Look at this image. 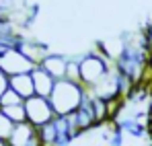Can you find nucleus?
<instances>
[{"label": "nucleus", "mask_w": 152, "mask_h": 146, "mask_svg": "<svg viewBox=\"0 0 152 146\" xmlns=\"http://www.w3.org/2000/svg\"><path fill=\"white\" fill-rule=\"evenodd\" d=\"M68 60H70L68 56L51 51L50 56L43 60L41 68H43V70H48L56 80H64V78H66V70H68Z\"/></svg>", "instance_id": "7"}, {"label": "nucleus", "mask_w": 152, "mask_h": 146, "mask_svg": "<svg viewBox=\"0 0 152 146\" xmlns=\"http://www.w3.org/2000/svg\"><path fill=\"white\" fill-rule=\"evenodd\" d=\"M8 117H10V122L12 123H23L27 122V111H25V103H21V105H10V107H0Z\"/></svg>", "instance_id": "10"}, {"label": "nucleus", "mask_w": 152, "mask_h": 146, "mask_svg": "<svg viewBox=\"0 0 152 146\" xmlns=\"http://www.w3.org/2000/svg\"><path fill=\"white\" fill-rule=\"evenodd\" d=\"M25 111H27V122L31 123V125H35L37 130L58 117L56 111H53V107H51V103H50V99L39 97V95H33L31 99H27Z\"/></svg>", "instance_id": "3"}, {"label": "nucleus", "mask_w": 152, "mask_h": 146, "mask_svg": "<svg viewBox=\"0 0 152 146\" xmlns=\"http://www.w3.org/2000/svg\"><path fill=\"white\" fill-rule=\"evenodd\" d=\"M86 99V89L80 82L72 80H56V87L50 95V103L56 115H72L80 109Z\"/></svg>", "instance_id": "1"}, {"label": "nucleus", "mask_w": 152, "mask_h": 146, "mask_svg": "<svg viewBox=\"0 0 152 146\" xmlns=\"http://www.w3.org/2000/svg\"><path fill=\"white\" fill-rule=\"evenodd\" d=\"M78 62H80V84L84 89H93L95 84H99L115 64L99 48L84 54Z\"/></svg>", "instance_id": "2"}, {"label": "nucleus", "mask_w": 152, "mask_h": 146, "mask_svg": "<svg viewBox=\"0 0 152 146\" xmlns=\"http://www.w3.org/2000/svg\"><path fill=\"white\" fill-rule=\"evenodd\" d=\"M10 89L23 99V101L31 99L33 95H35V84H33V76H31V72L10 76Z\"/></svg>", "instance_id": "8"}, {"label": "nucleus", "mask_w": 152, "mask_h": 146, "mask_svg": "<svg viewBox=\"0 0 152 146\" xmlns=\"http://www.w3.org/2000/svg\"><path fill=\"white\" fill-rule=\"evenodd\" d=\"M21 103H25L23 99L19 97L12 89H8L4 95H2V99H0V107H10V105H21Z\"/></svg>", "instance_id": "13"}, {"label": "nucleus", "mask_w": 152, "mask_h": 146, "mask_svg": "<svg viewBox=\"0 0 152 146\" xmlns=\"http://www.w3.org/2000/svg\"><path fill=\"white\" fill-rule=\"evenodd\" d=\"M17 48L21 49V51L25 54L27 58L35 64V66H41V64H43V60L51 54L50 45H45V43H41V41H35V39H27V37H23V39L19 41V45H17Z\"/></svg>", "instance_id": "5"}, {"label": "nucleus", "mask_w": 152, "mask_h": 146, "mask_svg": "<svg viewBox=\"0 0 152 146\" xmlns=\"http://www.w3.org/2000/svg\"><path fill=\"white\" fill-rule=\"evenodd\" d=\"M39 132V140L43 146H58L60 142V132H58V125H56V120L50 123H45L43 128L37 130Z\"/></svg>", "instance_id": "9"}, {"label": "nucleus", "mask_w": 152, "mask_h": 146, "mask_svg": "<svg viewBox=\"0 0 152 146\" xmlns=\"http://www.w3.org/2000/svg\"><path fill=\"white\" fill-rule=\"evenodd\" d=\"M31 76H33V84H35V95L50 99L51 91H53V87H56V78H53L48 70H43L41 66H35V68L31 70Z\"/></svg>", "instance_id": "6"}, {"label": "nucleus", "mask_w": 152, "mask_h": 146, "mask_svg": "<svg viewBox=\"0 0 152 146\" xmlns=\"http://www.w3.org/2000/svg\"><path fill=\"white\" fill-rule=\"evenodd\" d=\"M15 125H17V123H12V122H10V117L0 109V138H2V140H8V138H10Z\"/></svg>", "instance_id": "11"}, {"label": "nucleus", "mask_w": 152, "mask_h": 146, "mask_svg": "<svg viewBox=\"0 0 152 146\" xmlns=\"http://www.w3.org/2000/svg\"><path fill=\"white\" fill-rule=\"evenodd\" d=\"M66 80H72V82H80V62L70 58L68 60V70H66Z\"/></svg>", "instance_id": "12"}, {"label": "nucleus", "mask_w": 152, "mask_h": 146, "mask_svg": "<svg viewBox=\"0 0 152 146\" xmlns=\"http://www.w3.org/2000/svg\"><path fill=\"white\" fill-rule=\"evenodd\" d=\"M0 146H10V144H8V140H2L0 138Z\"/></svg>", "instance_id": "15"}, {"label": "nucleus", "mask_w": 152, "mask_h": 146, "mask_svg": "<svg viewBox=\"0 0 152 146\" xmlns=\"http://www.w3.org/2000/svg\"><path fill=\"white\" fill-rule=\"evenodd\" d=\"M8 89H10V76L4 72V70H0V99H2V95H4Z\"/></svg>", "instance_id": "14"}, {"label": "nucleus", "mask_w": 152, "mask_h": 146, "mask_svg": "<svg viewBox=\"0 0 152 146\" xmlns=\"http://www.w3.org/2000/svg\"><path fill=\"white\" fill-rule=\"evenodd\" d=\"M33 68H35V64L19 48H8L0 54V70H4L8 76L27 74V72H31Z\"/></svg>", "instance_id": "4"}]
</instances>
